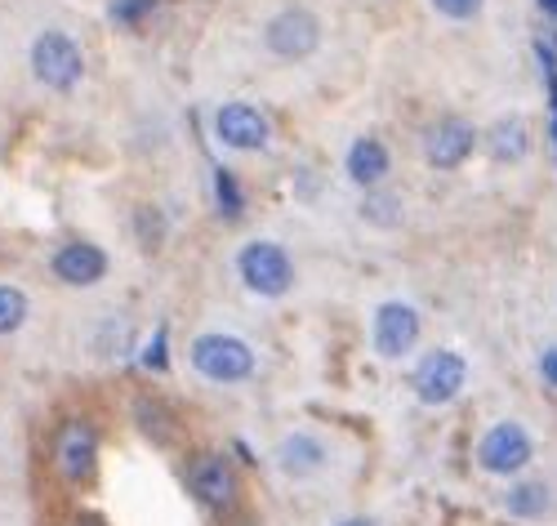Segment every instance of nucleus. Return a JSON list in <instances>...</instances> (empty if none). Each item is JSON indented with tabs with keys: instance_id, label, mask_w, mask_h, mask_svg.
Instances as JSON below:
<instances>
[{
	"instance_id": "obj_21",
	"label": "nucleus",
	"mask_w": 557,
	"mask_h": 526,
	"mask_svg": "<svg viewBox=\"0 0 557 526\" xmlns=\"http://www.w3.org/2000/svg\"><path fill=\"white\" fill-rule=\"evenodd\" d=\"M482 5H486V0H433V10H437L442 19H450V23H469V19H478Z\"/></svg>"
},
{
	"instance_id": "obj_1",
	"label": "nucleus",
	"mask_w": 557,
	"mask_h": 526,
	"mask_svg": "<svg viewBox=\"0 0 557 526\" xmlns=\"http://www.w3.org/2000/svg\"><path fill=\"white\" fill-rule=\"evenodd\" d=\"M193 366H197L201 379H210V384H246L259 362H255V348L242 340V334L210 330V334H197Z\"/></svg>"
},
{
	"instance_id": "obj_19",
	"label": "nucleus",
	"mask_w": 557,
	"mask_h": 526,
	"mask_svg": "<svg viewBox=\"0 0 557 526\" xmlns=\"http://www.w3.org/2000/svg\"><path fill=\"white\" fill-rule=\"evenodd\" d=\"M214 193H219V210L227 219H242L246 197H242V187H237V174H232V170H214Z\"/></svg>"
},
{
	"instance_id": "obj_15",
	"label": "nucleus",
	"mask_w": 557,
	"mask_h": 526,
	"mask_svg": "<svg viewBox=\"0 0 557 526\" xmlns=\"http://www.w3.org/2000/svg\"><path fill=\"white\" fill-rule=\"evenodd\" d=\"M486 152H491V161H499V166L527 161V152H531V130H527V121H522V117H499V121L491 125V134H486Z\"/></svg>"
},
{
	"instance_id": "obj_10",
	"label": "nucleus",
	"mask_w": 557,
	"mask_h": 526,
	"mask_svg": "<svg viewBox=\"0 0 557 526\" xmlns=\"http://www.w3.org/2000/svg\"><path fill=\"white\" fill-rule=\"evenodd\" d=\"M214 134L232 152H259L272 138V121L250 103H223L219 117H214Z\"/></svg>"
},
{
	"instance_id": "obj_24",
	"label": "nucleus",
	"mask_w": 557,
	"mask_h": 526,
	"mask_svg": "<svg viewBox=\"0 0 557 526\" xmlns=\"http://www.w3.org/2000/svg\"><path fill=\"white\" fill-rule=\"evenodd\" d=\"M72 526H108V522H103L99 513H76V517H72Z\"/></svg>"
},
{
	"instance_id": "obj_4",
	"label": "nucleus",
	"mask_w": 557,
	"mask_h": 526,
	"mask_svg": "<svg viewBox=\"0 0 557 526\" xmlns=\"http://www.w3.org/2000/svg\"><path fill=\"white\" fill-rule=\"evenodd\" d=\"M237 272H242V285L259 299H282V295H290V285H295V259L286 255V246H276V242L242 246Z\"/></svg>"
},
{
	"instance_id": "obj_20",
	"label": "nucleus",
	"mask_w": 557,
	"mask_h": 526,
	"mask_svg": "<svg viewBox=\"0 0 557 526\" xmlns=\"http://www.w3.org/2000/svg\"><path fill=\"white\" fill-rule=\"evenodd\" d=\"M165 5V0H112V23H125V27H134V23H144V19H152L157 10Z\"/></svg>"
},
{
	"instance_id": "obj_9",
	"label": "nucleus",
	"mask_w": 557,
	"mask_h": 526,
	"mask_svg": "<svg viewBox=\"0 0 557 526\" xmlns=\"http://www.w3.org/2000/svg\"><path fill=\"white\" fill-rule=\"evenodd\" d=\"M54 468H59L63 482H72V487L95 482V468H99V433H95V424L67 419L59 428V438H54Z\"/></svg>"
},
{
	"instance_id": "obj_12",
	"label": "nucleus",
	"mask_w": 557,
	"mask_h": 526,
	"mask_svg": "<svg viewBox=\"0 0 557 526\" xmlns=\"http://www.w3.org/2000/svg\"><path fill=\"white\" fill-rule=\"evenodd\" d=\"M326 464H331V447L317 433H286L276 442V468L295 477V482H308V477H317Z\"/></svg>"
},
{
	"instance_id": "obj_6",
	"label": "nucleus",
	"mask_w": 557,
	"mask_h": 526,
	"mask_svg": "<svg viewBox=\"0 0 557 526\" xmlns=\"http://www.w3.org/2000/svg\"><path fill=\"white\" fill-rule=\"evenodd\" d=\"M420 313H414V304L406 299H384L375 308V317H370V348H375L384 362H401L414 344H420Z\"/></svg>"
},
{
	"instance_id": "obj_23",
	"label": "nucleus",
	"mask_w": 557,
	"mask_h": 526,
	"mask_svg": "<svg viewBox=\"0 0 557 526\" xmlns=\"http://www.w3.org/2000/svg\"><path fill=\"white\" fill-rule=\"evenodd\" d=\"M540 379H544L548 389H557V340H553V344L540 353Z\"/></svg>"
},
{
	"instance_id": "obj_11",
	"label": "nucleus",
	"mask_w": 557,
	"mask_h": 526,
	"mask_svg": "<svg viewBox=\"0 0 557 526\" xmlns=\"http://www.w3.org/2000/svg\"><path fill=\"white\" fill-rule=\"evenodd\" d=\"M473 148H478V130L459 117H446L424 134V161L433 170H459L473 157Z\"/></svg>"
},
{
	"instance_id": "obj_7",
	"label": "nucleus",
	"mask_w": 557,
	"mask_h": 526,
	"mask_svg": "<svg viewBox=\"0 0 557 526\" xmlns=\"http://www.w3.org/2000/svg\"><path fill=\"white\" fill-rule=\"evenodd\" d=\"M263 45H268L272 59L304 63V59L317 54V45H321V23H317V14H308V10H282V14L268 19Z\"/></svg>"
},
{
	"instance_id": "obj_27",
	"label": "nucleus",
	"mask_w": 557,
	"mask_h": 526,
	"mask_svg": "<svg viewBox=\"0 0 557 526\" xmlns=\"http://www.w3.org/2000/svg\"><path fill=\"white\" fill-rule=\"evenodd\" d=\"M553 138H557V76H553Z\"/></svg>"
},
{
	"instance_id": "obj_13",
	"label": "nucleus",
	"mask_w": 557,
	"mask_h": 526,
	"mask_svg": "<svg viewBox=\"0 0 557 526\" xmlns=\"http://www.w3.org/2000/svg\"><path fill=\"white\" fill-rule=\"evenodd\" d=\"M54 277L67 285H95L108 277V255L95 242H67L54 255Z\"/></svg>"
},
{
	"instance_id": "obj_16",
	"label": "nucleus",
	"mask_w": 557,
	"mask_h": 526,
	"mask_svg": "<svg viewBox=\"0 0 557 526\" xmlns=\"http://www.w3.org/2000/svg\"><path fill=\"white\" fill-rule=\"evenodd\" d=\"M499 504L508 509V517L535 522V517H544L553 509V491H548V482H540V477H518V482L504 491Z\"/></svg>"
},
{
	"instance_id": "obj_26",
	"label": "nucleus",
	"mask_w": 557,
	"mask_h": 526,
	"mask_svg": "<svg viewBox=\"0 0 557 526\" xmlns=\"http://www.w3.org/2000/svg\"><path fill=\"white\" fill-rule=\"evenodd\" d=\"M540 10H544L553 23H557V0H540Z\"/></svg>"
},
{
	"instance_id": "obj_22",
	"label": "nucleus",
	"mask_w": 557,
	"mask_h": 526,
	"mask_svg": "<svg viewBox=\"0 0 557 526\" xmlns=\"http://www.w3.org/2000/svg\"><path fill=\"white\" fill-rule=\"evenodd\" d=\"M144 366L148 370H165V326L152 334V344L144 348Z\"/></svg>"
},
{
	"instance_id": "obj_18",
	"label": "nucleus",
	"mask_w": 557,
	"mask_h": 526,
	"mask_svg": "<svg viewBox=\"0 0 557 526\" xmlns=\"http://www.w3.org/2000/svg\"><path fill=\"white\" fill-rule=\"evenodd\" d=\"M27 321V295L18 285H0V334H14Z\"/></svg>"
},
{
	"instance_id": "obj_3",
	"label": "nucleus",
	"mask_w": 557,
	"mask_h": 526,
	"mask_svg": "<svg viewBox=\"0 0 557 526\" xmlns=\"http://www.w3.org/2000/svg\"><path fill=\"white\" fill-rule=\"evenodd\" d=\"M188 491L214 517H232L242 509V477L227 455H214V451H206L188 464Z\"/></svg>"
},
{
	"instance_id": "obj_17",
	"label": "nucleus",
	"mask_w": 557,
	"mask_h": 526,
	"mask_svg": "<svg viewBox=\"0 0 557 526\" xmlns=\"http://www.w3.org/2000/svg\"><path fill=\"white\" fill-rule=\"evenodd\" d=\"M134 419H138V428H144V438H152L157 447H170V438H174V415H170L165 402L138 397V402H134Z\"/></svg>"
},
{
	"instance_id": "obj_5",
	"label": "nucleus",
	"mask_w": 557,
	"mask_h": 526,
	"mask_svg": "<svg viewBox=\"0 0 557 526\" xmlns=\"http://www.w3.org/2000/svg\"><path fill=\"white\" fill-rule=\"evenodd\" d=\"M469 384V362H463L455 348H433L420 357V366L410 370V389L424 406H446L463 393Z\"/></svg>"
},
{
	"instance_id": "obj_14",
	"label": "nucleus",
	"mask_w": 557,
	"mask_h": 526,
	"mask_svg": "<svg viewBox=\"0 0 557 526\" xmlns=\"http://www.w3.org/2000/svg\"><path fill=\"white\" fill-rule=\"evenodd\" d=\"M348 179L357 183V187H366V193H370V187H380L384 179H388V170H393V157H388V148H384V143L380 138H357L352 143V148H348Z\"/></svg>"
},
{
	"instance_id": "obj_8",
	"label": "nucleus",
	"mask_w": 557,
	"mask_h": 526,
	"mask_svg": "<svg viewBox=\"0 0 557 526\" xmlns=\"http://www.w3.org/2000/svg\"><path fill=\"white\" fill-rule=\"evenodd\" d=\"M32 72L40 85L50 89H76L85 76V59H81V45L63 32H45L32 45Z\"/></svg>"
},
{
	"instance_id": "obj_25",
	"label": "nucleus",
	"mask_w": 557,
	"mask_h": 526,
	"mask_svg": "<svg viewBox=\"0 0 557 526\" xmlns=\"http://www.w3.org/2000/svg\"><path fill=\"white\" fill-rule=\"evenodd\" d=\"M335 526H375L370 517H344V522H335Z\"/></svg>"
},
{
	"instance_id": "obj_2",
	"label": "nucleus",
	"mask_w": 557,
	"mask_h": 526,
	"mask_svg": "<svg viewBox=\"0 0 557 526\" xmlns=\"http://www.w3.org/2000/svg\"><path fill=\"white\" fill-rule=\"evenodd\" d=\"M473 460H478V468L491 473V477H518V473H527L531 460H535V438L527 433V424L499 419V424H491L486 433L478 438Z\"/></svg>"
}]
</instances>
